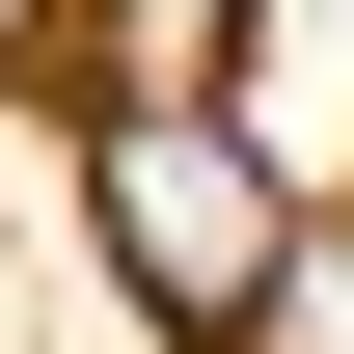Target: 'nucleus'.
Wrapping results in <instances>:
<instances>
[{"label":"nucleus","instance_id":"f257e3e1","mask_svg":"<svg viewBox=\"0 0 354 354\" xmlns=\"http://www.w3.org/2000/svg\"><path fill=\"white\" fill-rule=\"evenodd\" d=\"M82 218H109V272H136V300H164L191 354H245L272 245H300V191H272L218 109H109V136H82Z\"/></svg>","mask_w":354,"mask_h":354},{"label":"nucleus","instance_id":"f03ea898","mask_svg":"<svg viewBox=\"0 0 354 354\" xmlns=\"http://www.w3.org/2000/svg\"><path fill=\"white\" fill-rule=\"evenodd\" d=\"M55 28L109 55V109H218V55L272 28V0H55Z\"/></svg>","mask_w":354,"mask_h":354},{"label":"nucleus","instance_id":"7ed1b4c3","mask_svg":"<svg viewBox=\"0 0 354 354\" xmlns=\"http://www.w3.org/2000/svg\"><path fill=\"white\" fill-rule=\"evenodd\" d=\"M245 354H354V218H300V245H272V300H245Z\"/></svg>","mask_w":354,"mask_h":354},{"label":"nucleus","instance_id":"20e7f679","mask_svg":"<svg viewBox=\"0 0 354 354\" xmlns=\"http://www.w3.org/2000/svg\"><path fill=\"white\" fill-rule=\"evenodd\" d=\"M0 55H55V0H0Z\"/></svg>","mask_w":354,"mask_h":354}]
</instances>
